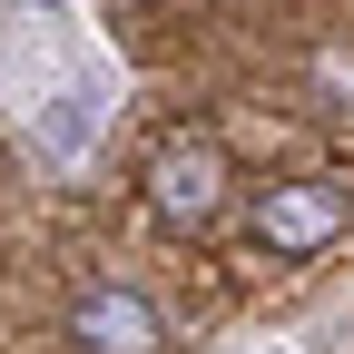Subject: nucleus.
<instances>
[{"mask_svg":"<svg viewBox=\"0 0 354 354\" xmlns=\"http://www.w3.org/2000/svg\"><path fill=\"white\" fill-rule=\"evenodd\" d=\"M354 227V197L344 177H286V187H256L246 197V246L256 256H315Z\"/></svg>","mask_w":354,"mask_h":354,"instance_id":"f257e3e1","label":"nucleus"},{"mask_svg":"<svg viewBox=\"0 0 354 354\" xmlns=\"http://www.w3.org/2000/svg\"><path fill=\"white\" fill-rule=\"evenodd\" d=\"M148 207L167 216V227H216V216H227L236 207V167H227V148H216V138H197V128H187V138H167L158 158H148Z\"/></svg>","mask_w":354,"mask_h":354,"instance_id":"f03ea898","label":"nucleus"},{"mask_svg":"<svg viewBox=\"0 0 354 354\" xmlns=\"http://www.w3.org/2000/svg\"><path fill=\"white\" fill-rule=\"evenodd\" d=\"M59 335H69L79 354H167V315H158V295L128 286V276L79 286L69 315H59Z\"/></svg>","mask_w":354,"mask_h":354,"instance_id":"7ed1b4c3","label":"nucleus"}]
</instances>
